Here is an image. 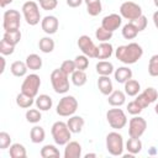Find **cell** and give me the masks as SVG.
<instances>
[{
  "instance_id": "6da1fadb",
  "label": "cell",
  "mask_w": 158,
  "mask_h": 158,
  "mask_svg": "<svg viewBox=\"0 0 158 158\" xmlns=\"http://www.w3.org/2000/svg\"><path fill=\"white\" fill-rule=\"evenodd\" d=\"M115 56L123 64H127V65L135 64L136 62H138L142 58L143 48L141 47V44H138L136 42H131L128 44L118 46L115 49Z\"/></svg>"
},
{
  "instance_id": "7a4b0ae2",
  "label": "cell",
  "mask_w": 158,
  "mask_h": 158,
  "mask_svg": "<svg viewBox=\"0 0 158 158\" xmlns=\"http://www.w3.org/2000/svg\"><path fill=\"white\" fill-rule=\"evenodd\" d=\"M51 133L54 143L58 146H65L72 138V132L67 122L63 121H56L51 127Z\"/></svg>"
},
{
  "instance_id": "3957f363",
  "label": "cell",
  "mask_w": 158,
  "mask_h": 158,
  "mask_svg": "<svg viewBox=\"0 0 158 158\" xmlns=\"http://www.w3.org/2000/svg\"><path fill=\"white\" fill-rule=\"evenodd\" d=\"M49 79H51L52 88L57 94L68 93V90H69V75L65 74L63 70H60V68L52 70Z\"/></svg>"
},
{
  "instance_id": "277c9868",
  "label": "cell",
  "mask_w": 158,
  "mask_h": 158,
  "mask_svg": "<svg viewBox=\"0 0 158 158\" xmlns=\"http://www.w3.org/2000/svg\"><path fill=\"white\" fill-rule=\"evenodd\" d=\"M123 148H125V143H123V137L116 132H109L106 136V149L107 152L114 156V157H120L123 154Z\"/></svg>"
},
{
  "instance_id": "5b68a950",
  "label": "cell",
  "mask_w": 158,
  "mask_h": 158,
  "mask_svg": "<svg viewBox=\"0 0 158 158\" xmlns=\"http://www.w3.org/2000/svg\"><path fill=\"white\" fill-rule=\"evenodd\" d=\"M40 7L41 6H38V4L36 1H26V2H23L22 7H21L22 15H23V19L26 20V22L30 26H36V25L40 23V21H42Z\"/></svg>"
},
{
  "instance_id": "8992f818",
  "label": "cell",
  "mask_w": 158,
  "mask_h": 158,
  "mask_svg": "<svg viewBox=\"0 0 158 158\" xmlns=\"http://www.w3.org/2000/svg\"><path fill=\"white\" fill-rule=\"evenodd\" d=\"M78 100L73 95H65L59 100L56 111L62 117H69L75 114V111L78 110Z\"/></svg>"
},
{
  "instance_id": "52a82bcc",
  "label": "cell",
  "mask_w": 158,
  "mask_h": 158,
  "mask_svg": "<svg viewBox=\"0 0 158 158\" xmlns=\"http://www.w3.org/2000/svg\"><path fill=\"white\" fill-rule=\"evenodd\" d=\"M106 120L111 128L114 130H121L127 125V116L126 112L122 109L115 107L110 109L106 112Z\"/></svg>"
},
{
  "instance_id": "ba28073f",
  "label": "cell",
  "mask_w": 158,
  "mask_h": 158,
  "mask_svg": "<svg viewBox=\"0 0 158 158\" xmlns=\"http://www.w3.org/2000/svg\"><path fill=\"white\" fill-rule=\"evenodd\" d=\"M20 25H21V14L17 10L10 9L4 12V16H2L4 31H6V32L17 31V30H20Z\"/></svg>"
},
{
  "instance_id": "9c48e42d",
  "label": "cell",
  "mask_w": 158,
  "mask_h": 158,
  "mask_svg": "<svg viewBox=\"0 0 158 158\" xmlns=\"http://www.w3.org/2000/svg\"><path fill=\"white\" fill-rule=\"evenodd\" d=\"M40 86H41L40 75H37L36 73H32V74H28L25 77L23 81L21 84V91L32 96V98H36L38 95Z\"/></svg>"
},
{
  "instance_id": "30bf717a",
  "label": "cell",
  "mask_w": 158,
  "mask_h": 158,
  "mask_svg": "<svg viewBox=\"0 0 158 158\" xmlns=\"http://www.w3.org/2000/svg\"><path fill=\"white\" fill-rule=\"evenodd\" d=\"M120 15L122 16V19L133 21L143 14H142V7L138 4L133 2V1H125L120 6Z\"/></svg>"
},
{
  "instance_id": "8fae6325",
  "label": "cell",
  "mask_w": 158,
  "mask_h": 158,
  "mask_svg": "<svg viewBox=\"0 0 158 158\" xmlns=\"http://www.w3.org/2000/svg\"><path fill=\"white\" fill-rule=\"evenodd\" d=\"M146 128H147V121L142 116L136 115L132 118H130V121H128V135H130V137L141 138V136L146 132Z\"/></svg>"
},
{
  "instance_id": "7c38bea8",
  "label": "cell",
  "mask_w": 158,
  "mask_h": 158,
  "mask_svg": "<svg viewBox=\"0 0 158 158\" xmlns=\"http://www.w3.org/2000/svg\"><path fill=\"white\" fill-rule=\"evenodd\" d=\"M79 49L81 51L83 54H85L89 58H96V53H98V46H95V43L93 42V40L86 36V35H81L78 38L77 42Z\"/></svg>"
},
{
  "instance_id": "4fadbf2b",
  "label": "cell",
  "mask_w": 158,
  "mask_h": 158,
  "mask_svg": "<svg viewBox=\"0 0 158 158\" xmlns=\"http://www.w3.org/2000/svg\"><path fill=\"white\" fill-rule=\"evenodd\" d=\"M157 99H158V91H157L154 88H152V86L144 89L142 93H139V94L136 96V100L139 102V105H141L143 109L148 107V106H149L151 104H153Z\"/></svg>"
},
{
  "instance_id": "5bb4252c",
  "label": "cell",
  "mask_w": 158,
  "mask_h": 158,
  "mask_svg": "<svg viewBox=\"0 0 158 158\" xmlns=\"http://www.w3.org/2000/svg\"><path fill=\"white\" fill-rule=\"evenodd\" d=\"M122 25V16L118 14H110L106 15L102 20H101V27H104L105 30L114 32L116 31L120 26Z\"/></svg>"
},
{
  "instance_id": "9a60e30c",
  "label": "cell",
  "mask_w": 158,
  "mask_h": 158,
  "mask_svg": "<svg viewBox=\"0 0 158 158\" xmlns=\"http://www.w3.org/2000/svg\"><path fill=\"white\" fill-rule=\"evenodd\" d=\"M41 27L43 30L44 33L47 35H54L57 31H58V27H59V21L56 16L53 15H47L42 19L41 21Z\"/></svg>"
},
{
  "instance_id": "2e32d148",
  "label": "cell",
  "mask_w": 158,
  "mask_h": 158,
  "mask_svg": "<svg viewBox=\"0 0 158 158\" xmlns=\"http://www.w3.org/2000/svg\"><path fill=\"white\" fill-rule=\"evenodd\" d=\"M64 158H80L81 157V146L77 141H69L64 148Z\"/></svg>"
},
{
  "instance_id": "e0dca14e",
  "label": "cell",
  "mask_w": 158,
  "mask_h": 158,
  "mask_svg": "<svg viewBox=\"0 0 158 158\" xmlns=\"http://www.w3.org/2000/svg\"><path fill=\"white\" fill-rule=\"evenodd\" d=\"M98 88L102 95L109 96L114 91V86H112V81L110 79V75H99Z\"/></svg>"
},
{
  "instance_id": "ac0fdd59",
  "label": "cell",
  "mask_w": 158,
  "mask_h": 158,
  "mask_svg": "<svg viewBox=\"0 0 158 158\" xmlns=\"http://www.w3.org/2000/svg\"><path fill=\"white\" fill-rule=\"evenodd\" d=\"M107 102L114 107H120L126 102V94L122 90H114L107 96Z\"/></svg>"
},
{
  "instance_id": "d6986e66",
  "label": "cell",
  "mask_w": 158,
  "mask_h": 158,
  "mask_svg": "<svg viewBox=\"0 0 158 158\" xmlns=\"http://www.w3.org/2000/svg\"><path fill=\"white\" fill-rule=\"evenodd\" d=\"M67 125H68L72 133H79V132H81V130L85 125V121L81 116L72 115V116H69V118L67 121Z\"/></svg>"
},
{
  "instance_id": "ffe728a7",
  "label": "cell",
  "mask_w": 158,
  "mask_h": 158,
  "mask_svg": "<svg viewBox=\"0 0 158 158\" xmlns=\"http://www.w3.org/2000/svg\"><path fill=\"white\" fill-rule=\"evenodd\" d=\"M114 53V47L110 42H100L98 46V53H96V59H109Z\"/></svg>"
},
{
  "instance_id": "44dd1931",
  "label": "cell",
  "mask_w": 158,
  "mask_h": 158,
  "mask_svg": "<svg viewBox=\"0 0 158 158\" xmlns=\"http://www.w3.org/2000/svg\"><path fill=\"white\" fill-rule=\"evenodd\" d=\"M35 105L37 109H40L41 111H48L52 109V105H53V100L49 95L47 94H41V95H37L36 96V100H35Z\"/></svg>"
},
{
  "instance_id": "7402d4cb",
  "label": "cell",
  "mask_w": 158,
  "mask_h": 158,
  "mask_svg": "<svg viewBox=\"0 0 158 158\" xmlns=\"http://www.w3.org/2000/svg\"><path fill=\"white\" fill-rule=\"evenodd\" d=\"M114 78L117 83L125 84L127 80H130L132 78V70L128 67H118L114 72Z\"/></svg>"
},
{
  "instance_id": "603a6c76",
  "label": "cell",
  "mask_w": 158,
  "mask_h": 158,
  "mask_svg": "<svg viewBox=\"0 0 158 158\" xmlns=\"http://www.w3.org/2000/svg\"><path fill=\"white\" fill-rule=\"evenodd\" d=\"M27 64L26 62H21V60H15L11 65H10V70L12 73V75L17 77V78H21V77H26V73H27Z\"/></svg>"
},
{
  "instance_id": "cb8c5ba5",
  "label": "cell",
  "mask_w": 158,
  "mask_h": 158,
  "mask_svg": "<svg viewBox=\"0 0 158 158\" xmlns=\"http://www.w3.org/2000/svg\"><path fill=\"white\" fill-rule=\"evenodd\" d=\"M123 85H125L123 86L125 94L128 95V96H137L139 94V91H141V84L137 80L132 79V78L130 80H127Z\"/></svg>"
},
{
  "instance_id": "d4e9b609",
  "label": "cell",
  "mask_w": 158,
  "mask_h": 158,
  "mask_svg": "<svg viewBox=\"0 0 158 158\" xmlns=\"http://www.w3.org/2000/svg\"><path fill=\"white\" fill-rule=\"evenodd\" d=\"M95 68H96V73L99 75H111L115 72L114 64L111 62H109V60H100V62H98Z\"/></svg>"
},
{
  "instance_id": "484cf974",
  "label": "cell",
  "mask_w": 158,
  "mask_h": 158,
  "mask_svg": "<svg viewBox=\"0 0 158 158\" xmlns=\"http://www.w3.org/2000/svg\"><path fill=\"white\" fill-rule=\"evenodd\" d=\"M46 138V131L41 126H33L30 131V139L32 143H41Z\"/></svg>"
},
{
  "instance_id": "4316f807",
  "label": "cell",
  "mask_w": 158,
  "mask_h": 158,
  "mask_svg": "<svg viewBox=\"0 0 158 158\" xmlns=\"http://www.w3.org/2000/svg\"><path fill=\"white\" fill-rule=\"evenodd\" d=\"M25 62H26L28 69H31V70H40V69L42 68V64H43L42 58H41L38 54H36V53L28 54V56L26 57V60H25Z\"/></svg>"
},
{
  "instance_id": "83f0119b",
  "label": "cell",
  "mask_w": 158,
  "mask_h": 158,
  "mask_svg": "<svg viewBox=\"0 0 158 158\" xmlns=\"http://www.w3.org/2000/svg\"><path fill=\"white\" fill-rule=\"evenodd\" d=\"M86 5V11L90 16H98L102 11L101 0H84Z\"/></svg>"
},
{
  "instance_id": "f1b7e54d",
  "label": "cell",
  "mask_w": 158,
  "mask_h": 158,
  "mask_svg": "<svg viewBox=\"0 0 158 158\" xmlns=\"http://www.w3.org/2000/svg\"><path fill=\"white\" fill-rule=\"evenodd\" d=\"M16 104L21 109H30L35 104V98H32V96L21 91L20 94L16 95Z\"/></svg>"
},
{
  "instance_id": "f546056e",
  "label": "cell",
  "mask_w": 158,
  "mask_h": 158,
  "mask_svg": "<svg viewBox=\"0 0 158 158\" xmlns=\"http://www.w3.org/2000/svg\"><path fill=\"white\" fill-rule=\"evenodd\" d=\"M9 154L11 158H26L27 157L26 148L21 143H12L9 148Z\"/></svg>"
},
{
  "instance_id": "4dcf8cb0",
  "label": "cell",
  "mask_w": 158,
  "mask_h": 158,
  "mask_svg": "<svg viewBox=\"0 0 158 158\" xmlns=\"http://www.w3.org/2000/svg\"><path fill=\"white\" fill-rule=\"evenodd\" d=\"M70 80L75 86H83V85H85V83L88 80V75H86L85 70L75 69L70 75Z\"/></svg>"
},
{
  "instance_id": "1f68e13d",
  "label": "cell",
  "mask_w": 158,
  "mask_h": 158,
  "mask_svg": "<svg viewBox=\"0 0 158 158\" xmlns=\"http://www.w3.org/2000/svg\"><path fill=\"white\" fill-rule=\"evenodd\" d=\"M126 149L127 152L132 153V154H138L141 151H142V142L139 138H136V137H130L126 142Z\"/></svg>"
},
{
  "instance_id": "d6a6232c",
  "label": "cell",
  "mask_w": 158,
  "mask_h": 158,
  "mask_svg": "<svg viewBox=\"0 0 158 158\" xmlns=\"http://www.w3.org/2000/svg\"><path fill=\"white\" fill-rule=\"evenodd\" d=\"M122 36H123V38L125 40H135L136 37H137V35H138V30H137V27L132 23V22H127L126 25H123V27H122Z\"/></svg>"
},
{
  "instance_id": "836d02e7",
  "label": "cell",
  "mask_w": 158,
  "mask_h": 158,
  "mask_svg": "<svg viewBox=\"0 0 158 158\" xmlns=\"http://www.w3.org/2000/svg\"><path fill=\"white\" fill-rule=\"evenodd\" d=\"M40 154L42 158H58L60 156L58 148L53 144H46L41 148L40 151Z\"/></svg>"
},
{
  "instance_id": "e575fe53",
  "label": "cell",
  "mask_w": 158,
  "mask_h": 158,
  "mask_svg": "<svg viewBox=\"0 0 158 158\" xmlns=\"http://www.w3.org/2000/svg\"><path fill=\"white\" fill-rule=\"evenodd\" d=\"M54 46H56V43H54V41L49 36L42 37L40 40V42H38V48L43 53H51V52H53Z\"/></svg>"
},
{
  "instance_id": "d590c367",
  "label": "cell",
  "mask_w": 158,
  "mask_h": 158,
  "mask_svg": "<svg viewBox=\"0 0 158 158\" xmlns=\"http://www.w3.org/2000/svg\"><path fill=\"white\" fill-rule=\"evenodd\" d=\"M26 120L30 123H38L42 120V114L40 109H28L26 111Z\"/></svg>"
},
{
  "instance_id": "8d00e7d4",
  "label": "cell",
  "mask_w": 158,
  "mask_h": 158,
  "mask_svg": "<svg viewBox=\"0 0 158 158\" xmlns=\"http://www.w3.org/2000/svg\"><path fill=\"white\" fill-rule=\"evenodd\" d=\"M21 31L20 30H17V31H10V32H4V36H2V38L5 40V41H7L9 43H11V44H14V46H16L20 41H21Z\"/></svg>"
},
{
  "instance_id": "74e56055",
  "label": "cell",
  "mask_w": 158,
  "mask_h": 158,
  "mask_svg": "<svg viewBox=\"0 0 158 158\" xmlns=\"http://www.w3.org/2000/svg\"><path fill=\"white\" fill-rule=\"evenodd\" d=\"M112 33L114 32H110V31H107V30H105L104 27L100 26L95 31V37L99 42H109L112 38Z\"/></svg>"
},
{
  "instance_id": "f35d334b",
  "label": "cell",
  "mask_w": 158,
  "mask_h": 158,
  "mask_svg": "<svg viewBox=\"0 0 158 158\" xmlns=\"http://www.w3.org/2000/svg\"><path fill=\"white\" fill-rule=\"evenodd\" d=\"M148 74L151 77H158V54H153L148 62Z\"/></svg>"
},
{
  "instance_id": "ab89813d",
  "label": "cell",
  "mask_w": 158,
  "mask_h": 158,
  "mask_svg": "<svg viewBox=\"0 0 158 158\" xmlns=\"http://www.w3.org/2000/svg\"><path fill=\"white\" fill-rule=\"evenodd\" d=\"M74 63H75L77 69H79V70H85V69H88V67H89V57H86L85 54L77 56V57L74 58Z\"/></svg>"
},
{
  "instance_id": "60d3db41",
  "label": "cell",
  "mask_w": 158,
  "mask_h": 158,
  "mask_svg": "<svg viewBox=\"0 0 158 158\" xmlns=\"http://www.w3.org/2000/svg\"><path fill=\"white\" fill-rule=\"evenodd\" d=\"M15 47L16 46L9 43L7 41H5L2 38L1 42H0V53H1V56H11L15 52Z\"/></svg>"
},
{
  "instance_id": "b9f144b4",
  "label": "cell",
  "mask_w": 158,
  "mask_h": 158,
  "mask_svg": "<svg viewBox=\"0 0 158 158\" xmlns=\"http://www.w3.org/2000/svg\"><path fill=\"white\" fill-rule=\"evenodd\" d=\"M142 111H143V107L139 105V102H138L136 99L132 100V101H130V102L127 104V112L131 114L132 116L139 115Z\"/></svg>"
},
{
  "instance_id": "7bdbcfd3",
  "label": "cell",
  "mask_w": 158,
  "mask_h": 158,
  "mask_svg": "<svg viewBox=\"0 0 158 158\" xmlns=\"http://www.w3.org/2000/svg\"><path fill=\"white\" fill-rule=\"evenodd\" d=\"M59 68H60V70H63V72H64L65 74H68V75H72V73L77 69L74 60H70V59H65V60H63Z\"/></svg>"
},
{
  "instance_id": "ee69618b",
  "label": "cell",
  "mask_w": 158,
  "mask_h": 158,
  "mask_svg": "<svg viewBox=\"0 0 158 158\" xmlns=\"http://www.w3.org/2000/svg\"><path fill=\"white\" fill-rule=\"evenodd\" d=\"M11 146V136L5 132V131H1L0 132V149H6Z\"/></svg>"
},
{
  "instance_id": "f6af8a7d",
  "label": "cell",
  "mask_w": 158,
  "mask_h": 158,
  "mask_svg": "<svg viewBox=\"0 0 158 158\" xmlns=\"http://www.w3.org/2000/svg\"><path fill=\"white\" fill-rule=\"evenodd\" d=\"M41 9L46 10V11H51L54 10L58 6V0H37Z\"/></svg>"
},
{
  "instance_id": "bcb514c9",
  "label": "cell",
  "mask_w": 158,
  "mask_h": 158,
  "mask_svg": "<svg viewBox=\"0 0 158 158\" xmlns=\"http://www.w3.org/2000/svg\"><path fill=\"white\" fill-rule=\"evenodd\" d=\"M130 22H132V23L137 27V30L141 32V31L146 30L147 23H148V20H147V17H146L144 15H141L138 19H136V20H133V21H130Z\"/></svg>"
},
{
  "instance_id": "7dc6e473",
  "label": "cell",
  "mask_w": 158,
  "mask_h": 158,
  "mask_svg": "<svg viewBox=\"0 0 158 158\" xmlns=\"http://www.w3.org/2000/svg\"><path fill=\"white\" fill-rule=\"evenodd\" d=\"M65 2L69 7H79L84 2V0H65Z\"/></svg>"
},
{
  "instance_id": "c3c4849f",
  "label": "cell",
  "mask_w": 158,
  "mask_h": 158,
  "mask_svg": "<svg viewBox=\"0 0 158 158\" xmlns=\"http://www.w3.org/2000/svg\"><path fill=\"white\" fill-rule=\"evenodd\" d=\"M152 19H153V23H154V26L158 28V10L153 12V17H152Z\"/></svg>"
},
{
  "instance_id": "681fc988",
  "label": "cell",
  "mask_w": 158,
  "mask_h": 158,
  "mask_svg": "<svg viewBox=\"0 0 158 158\" xmlns=\"http://www.w3.org/2000/svg\"><path fill=\"white\" fill-rule=\"evenodd\" d=\"M12 1H14V0H0V6L4 9V7H6L7 5H10Z\"/></svg>"
},
{
  "instance_id": "f907efd6",
  "label": "cell",
  "mask_w": 158,
  "mask_h": 158,
  "mask_svg": "<svg viewBox=\"0 0 158 158\" xmlns=\"http://www.w3.org/2000/svg\"><path fill=\"white\" fill-rule=\"evenodd\" d=\"M0 60H1V69H0V73L2 74V73L5 72V64H6V62H5V58H4V56H1V57H0Z\"/></svg>"
},
{
  "instance_id": "816d5d0a",
  "label": "cell",
  "mask_w": 158,
  "mask_h": 158,
  "mask_svg": "<svg viewBox=\"0 0 158 158\" xmlns=\"http://www.w3.org/2000/svg\"><path fill=\"white\" fill-rule=\"evenodd\" d=\"M84 157H85V158H89V157H96V154H95V153H88V154H85Z\"/></svg>"
},
{
  "instance_id": "f5cc1de1",
  "label": "cell",
  "mask_w": 158,
  "mask_h": 158,
  "mask_svg": "<svg viewBox=\"0 0 158 158\" xmlns=\"http://www.w3.org/2000/svg\"><path fill=\"white\" fill-rule=\"evenodd\" d=\"M149 154H156V149H154V147H151V151H149Z\"/></svg>"
},
{
  "instance_id": "db71d44e",
  "label": "cell",
  "mask_w": 158,
  "mask_h": 158,
  "mask_svg": "<svg viewBox=\"0 0 158 158\" xmlns=\"http://www.w3.org/2000/svg\"><path fill=\"white\" fill-rule=\"evenodd\" d=\"M154 112H156V114L158 115V104H157V105L154 106Z\"/></svg>"
},
{
  "instance_id": "11a10c76",
  "label": "cell",
  "mask_w": 158,
  "mask_h": 158,
  "mask_svg": "<svg viewBox=\"0 0 158 158\" xmlns=\"http://www.w3.org/2000/svg\"><path fill=\"white\" fill-rule=\"evenodd\" d=\"M153 2H154V5H156V7H158V0H153Z\"/></svg>"
}]
</instances>
